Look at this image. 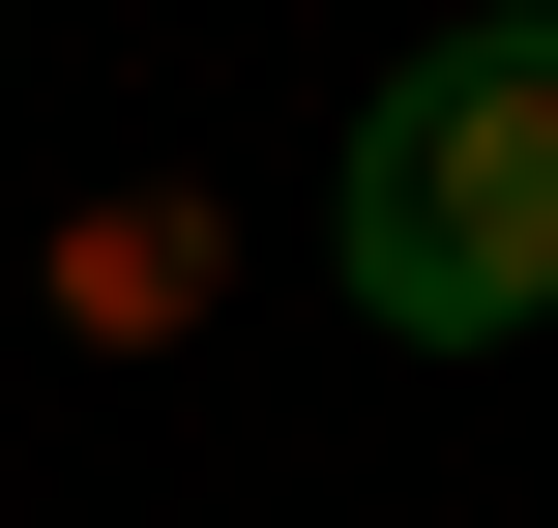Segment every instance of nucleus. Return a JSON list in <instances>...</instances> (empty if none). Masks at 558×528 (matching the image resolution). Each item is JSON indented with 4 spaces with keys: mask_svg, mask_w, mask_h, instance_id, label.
<instances>
[{
    "mask_svg": "<svg viewBox=\"0 0 558 528\" xmlns=\"http://www.w3.org/2000/svg\"><path fill=\"white\" fill-rule=\"evenodd\" d=\"M324 294H353L383 353L558 323V0H471V29H412V59L353 88V147H324Z\"/></svg>",
    "mask_w": 558,
    "mask_h": 528,
    "instance_id": "obj_1",
    "label": "nucleus"
}]
</instances>
